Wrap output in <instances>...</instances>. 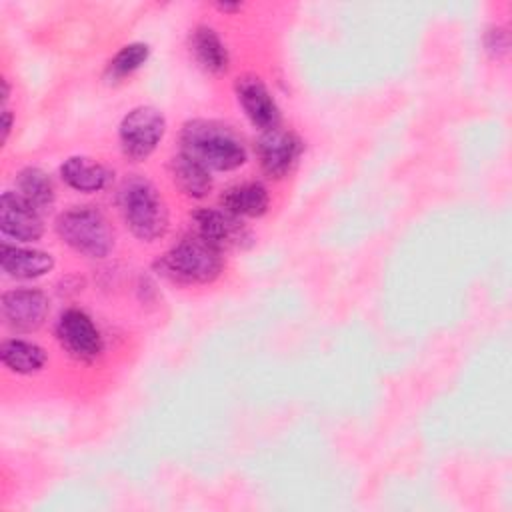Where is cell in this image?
I'll list each match as a JSON object with an SVG mask.
<instances>
[{
    "label": "cell",
    "instance_id": "1",
    "mask_svg": "<svg viewBox=\"0 0 512 512\" xmlns=\"http://www.w3.org/2000/svg\"><path fill=\"white\" fill-rule=\"evenodd\" d=\"M182 152L208 170H236L246 162L242 140L214 120H192L182 128Z\"/></svg>",
    "mask_w": 512,
    "mask_h": 512
},
{
    "label": "cell",
    "instance_id": "2",
    "mask_svg": "<svg viewBox=\"0 0 512 512\" xmlns=\"http://www.w3.org/2000/svg\"><path fill=\"white\" fill-rule=\"evenodd\" d=\"M118 204L126 226L136 238L154 242L164 236L168 228V208L150 180L138 176L128 178L120 186Z\"/></svg>",
    "mask_w": 512,
    "mask_h": 512
},
{
    "label": "cell",
    "instance_id": "3",
    "mask_svg": "<svg viewBox=\"0 0 512 512\" xmlns=\"http://www.w3.org/2000/svg\"><path fill=\"white\" fill-rule=\"evenodd\" d=\"M158 272L176 284H210L222 272V252L196 234L180 240L158 262Z\"/></svg>",
    "mask_w": 512,
    "mask_h": 512
},
{
    "label": "cell",
    "instance_id": "4",
    "mask_svg": "<svg viewBox=\"0 0 512 512\" xmlns=\"http://www.w3.org/2000/svg\"><path fill=\"white\" fill-rule=\"evenodd\" d=\"M56 232L70 248L90 258H104L114 244L108 220L92 206H76L60 214Z\"/></svg>",
    "mask_w": 512,
    "mask_h": 512
},
{
    "label": "cell",
    "instance_id": "5",
    "mask_svg": "<svg viewBox=\"0 0 512 512\" xmlns=\"http://www.w3.org/2000/svg\"><path fill=\"white\" fill-rule=\"evenodd\" d=\"M164 132L166 120L162 112L154 106H138L130 110L120 122V148L124 156L134 162L146 160L164 138Z\"/></svg>",
    "mask_w": 512,
    "mask_h": 512
},
{
    "label": "cell",
    "instance_id": "6",
    "mask_svg": "<svg viewBox=\"0 0 512 512\" xmlns=\"http://www.w3.org/2000/svg\"><path fill=\"white\" fill-rule=\"evenodd\" d=\"M56 338L72 358L82 362H92L102 352L100 330L92 318L78 308H70L60 314L56 324Z\"/></svg>",
    "mask_w": 512,
    "mask_h": 512
},
{
    "label": "cell",
    "instance_id": "7",
    "mask_svg": "<svg viewBox=\"0 0 512 512\" xmlns=\"http://www.w3.org/2000/svg\"><path fill=\"white\" fill-rule=\"evenodd\" d=\"M192 228H194L192 234L206 240L220 252L228 248H240L246 242H250V232L242 224V220L224 208L196 210L192 214Z\"/></svg>",
    "mask_w": 512,
    "mask_h": 512
},
{
    "label": "cell",
    "instance_id": "8",
    "mask_svg": "<svg viewBox=\"0 0 512 512\" xmlns=\"http://www.w3.org/2000/svg\"><path fill=\"white\" fill-rule=\"evenodd\" d=\"M2 320L4 324L18 334L38 330L50 310L48 298L36 288H16L8 290L2 296Z\"/></svg>",
    "mask_w": 512,
    "mask_h": 512
},
{
    "label": "cell",
    "instance_id": "9",
    "mask_svg": "<svg viewBox=\"0 0 512 512\" xmlns=\"http://www.w3.org/2000/svg\"><path fill=\"white\" fill-rule=\"evenodd\" d=\"M302 154V140L282 128H272L264 132L258 140V158L262 170L270 178H284L290 174L294 164Z\"/></svg>",
    "mask_w": 512,
    "mask_h": 512
},
{
    "label": "cell",
    "instance_id": "10",
    "mask_svg": "<svg viewBox=\"0 0 512 512\" xmlns=\"http://www.w3.org/2000/svg\"><path fill=\"white\" fill-rule=\"evenodd\" d=\"M236 98L248 116V120L268 132L272 128H278L280 124V110L276 100L272 98L268 86L262 82V78L254 74H244L236 80Z\"/></svg>",
    "mask_w": 512,
    "mask_h": 512
},
{
    "label": "cell",
    "instance_id": "11",
    "mask_svg": "<svg viewBox=\"0 0 512 512\" xmlns=\"http://www.w3.org/2000/svg\"><path fill=\"white\" fill-rule=\"evenodd\" d=\"M0 232L16 242H34L42 236L40 212L18 192H4L0 198Z\"/></svg>",
    "mask_w": 512,
    "mask_h": 512
},
{
    "label": "cell",
    "instance_id": "12",
    "mask_svg": "<svg viewBox=\"0 0 512 512\" xmlns=\"http://www.w3.org/2000/svg\"><path fill=\"white\" fill-rule=\"evenodd\" d=\"M0 266H2V272H6L10 278L30 280V278L48 274L54 268V258L42 250L2 244Z\"/></svg>",
    "mask_w": 512,
    "mask_h": 512
},
{
    "label": "cell",
    "instance_id": "13",
    "mask_svg": "<svg viewBox=\"0 0 512 512\" xmlns=\"http://www.w3.org/2000/svg\"><path fill=\"white\" fill-rule=\"evenodd\" d=\"M190 52L198 66L210 74H224L228 70V50L220 36L208 26L194 28V32L190 34Z\"/></svg>",
    "mask_w": 512,
    "mask_h": 512
},
{
    "label": "cell",
    "instance_id": "14",
    "mask_svg": "<svg viewBox=\"0 0 512 512\" xmlns=\"http://www.w3.org/2000/svg\"><path fill=\"white\" fill-rule=\"evenodd\" d=\"M222 208L238 218H256L268 210V190L260 182H244L230 186L222 198Z\"/></svg>",
    "mask_w": 512,
    "mask_h": 512
},
{
    "label": "cell",
    "instance_id": "15",
    "mask_svg": "<svg viewBox=\"0 0 512 512\" xmlns=\"http://www.w3.org/2000/svg\"><path fill=\"white\" fill-rule=\"evenodd\" d=\"M60 176L70 188L78 192H98L110 180L108 168L86 156L68 158L60 166Z\"/></svg>",
    "mask_w": 512,
    "mask_h": 512
},
{
    "label": "cell",
    "instance_id": "16",
    "mask_svg": "<svg viewBox=\"0 0 512 512\" xmlns=\"http://www.w3.org/2000/svg\"><path fill=\"white\" fill-rule=\"evenodd\" d=\"M170 174L174 184L190 198H204L212 188L210 170L184 152L170 160Z\"/></svg>",
    "mask_w": 512,
    "mask_h": 512
},
{
    "label": "cell",
    "instance_id": "17",
    "mask_svg": "<svg viewBox=\"0 0 512 512\" xmlns=\"http://www.w3.org/2000/svg\"><path fill=\"white\" fill-rule=\"evenodd\" d=\"M0 358L2 364L16 374H34L46 364L44 348L20 338L4 340L0 346Z\"/></svg>",
    "mask_w": 512,
    "mask_h": 512
},
{
    "label": "cell",
    "instance_id": "18",
    "mask_svg": "<svg viewBox=\"0 0 512 512\" xmlns=\"http://www.w3.org/2000/svg\"><path fill=\"white\" fill-rule=\"evenodd\" d=\"M16 188H18V194L38 212L54 204V196H56L54 184L50 176L36 166H28L16 176Z\"/></svg>",
    "mask_w": 512,
    "mask_h": 512
},
{
    "label": "cell",
    "instance_id": "19",
    "mask_svg": "<svg viewBox=\"0 0 512 512\" xmlns=\"http://www.w3.org/2000/svg\"><path fill=\"white\" fill-rule=\"evenodd\" d=\"M150 56V48L148 44L142 42H132L126 44L108 64V78L110 80H122L126 76H130L132 72H136Z\"/></svg>",
    "mask_w": 512,
    "mask_h": 512
},
{
    "label": "cell",
    "instance_id": "20",
    "mask_svg": "<svg viewBox=\"0 0 512 512\" xmlns=\"http://www.w3.org/2000/svg\"><path fill=\"white\" fill-rule=\"evenodd\" d=\"M486 48L496 58L504 56L508 52V36H506V32L502 28L490 30L488 36H486Z\"/></svg>",
    "mask_w": 512,
    "mask_h": 512
},
{
    "label": "cell",
    "instance_id": "21",
    "mask_svg": "<svg viewBox=\"0 0 512 512\" xmlns=\"http://www.w3.org/2000/svg\"><path fill=\"white\" fill-rule=\"evenodd\" d=\"M10 128H12V112L4 106V108H2V142L8 140Z\"/></svg>",
    "mask_w": 512,
    "mask_h": 512
},
{
    "label": "cell",
    "instance_id": "22",
    "mask_svg": "<svg viewBox=\"0 0 512 512\" xmlns=\"http://www.w3.org/2000/svg\"><path fill=\"white\" fill-rule=\"evenodd\" d=\"M218 8H220V10L230 12V10H238V8H240V4H218Z\"/></svg>",
    "mask_w": 512,
    "mask_h": 512
}]
</instances>
